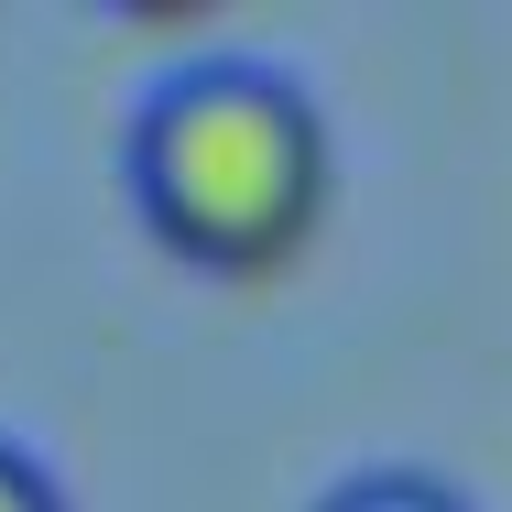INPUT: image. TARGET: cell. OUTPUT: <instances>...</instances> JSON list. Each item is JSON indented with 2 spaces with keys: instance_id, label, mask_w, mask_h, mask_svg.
Returning <instances> with one entry per match:
<instances>
[{
  "instance_id": "cell-3",
  "label": "cell",
  "mask_w": 512,
  "mask_h": 512,
  "mask_svg": "<svg viewBox=\"0 0 512 512\" xmlns=\"http://www.w3.org/2000/svg\"><path fill=\"white\" fill-rule=\"evenodd\" d=\"M0 512H77V502H66V480H55L22 436H0Z\"/></svg>"
},
{
  "instance_id": "cell-2",
  "label": "cell",
  "mask_w": 512,
  "mask_h": 512,
  "mask_svg": "<svg viewBox=\"0 0 512 512\" xmlns=\"http://www.w3.org/2000/svg\"><path fill=\"white\" fill-rule=\"evenodd\" d=\"M316 512H469V491L436 480V469H393V458H382V469H349Z\"/></svg>"
},
{
  "instance_id": "cell-1",
  "label": "cell",
  "mask_w": 512,
  "mask_h": 512,
  "mask_svg": "<svg viewBox=\"0 0 512 512\" xmlns=\"http://www.w3.org/2000/svg\"><path fill=\"white\" fill-rule=\"evenodd\" d=\"M120 164H131V207L153 218V240L207 262V273L295 262L327 218V186H338L316 99L284 66H251V55L175 66L131 109Z\"/></svg>"
}]
</instances>
